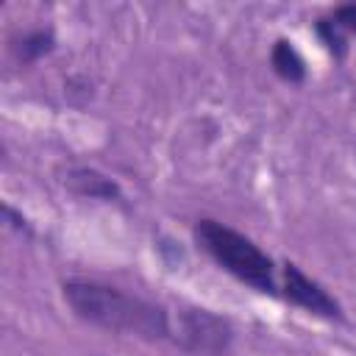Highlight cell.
<instances>
[{
    "label": "cell",
    "mask_w": 356,
    "mask_h": 356,
    "mask_svg": "<svg viewBox=\"0 0 356 356\" xmlns=\"http://www.w3.org/2000/svg\"><path fill=\"white\" fill-rule=\"evenodd\" d=\"M328 14L348 31L350 39L356 36V3H339V6H334Z\"/></svg>",
    "instance_id": "obj_9"
},
{
    "label": "cell",
    "mask_w": 356,
    "mask_h": 356,
    "mask_svg": "<svg viewBox=\"0 0 356 356\" xmlns=\"http://www.w3.org/2000/svg\"><path fill=\"white\" fill-rule=\"evenodd\" d=\"M64 303L72 314L95 328L139 337L147 342H172V320L164 306L122 292L120 286H108L100 281L70 278L61 284Z\"/></svg>",
    "instance_id": "obj_1"
},
{
    "label": "cell",
    "mask_w": 356,
    "mask_h": 356,
    "mask_svg": "<svg viewBox=\"0 0 356 356\" xmlns=\"http://www.w3.org/2000/svg\"><path fill=\"white\" fill-rule=\"evenodd\" d=\"M53 47H56V33H53V28H33V31H25L19 39H14L11 53H14V58H17L22 67H28V64H36L39 58L50 56Z\"/></svg>",
    "instance_id": "obj_7"
},
{
    "label": "cell",
    "mask_w": 356,
    "mask_h": 356,
    "mask_svg": "<svg viewBox=\"0 0 356 356\" xmlns=\"http://www.w3.org/2000/svg\"><path fill=\"white\" fill-rule=\"evenodd\" d=\"M278 295L286 303H292V306H298V309H303V312H309L314 317H323V320H342L345 317L339 300L320 281L306 275L295 261H284L281 264Z\"/></svg>",
    "instance_id": "obj_4"
},
{
    "label": "cell",
    "mask_w": 356,
    "mask_h": 356,
    "mask_svg": "<svg viewBox=\"0 0 356 356\" xmlns=\"http://www.w3.org/2000/svg\"><path fill=\"white\" fill-rule=\"evenodd\" d=\"M172 342L197 356H222L234 342V328L209 309H184L172 323Z\"/></svg>",
    "instance_id": "obj_3"
},
{
    "label": "cell",
    "mask_w": 356,
    "mask_h": 356,
    "mask_svg": "<svg viewBox=\"0 0 356 356\" xmlns=\"http://www.w3.org/2000/svg\"><path fill=\"white\" fill-rule=\"evenodd\" d=\"M270 67L284 83H303L309 75L300 50L289 39H275V44L270 47Z\"/></svg>",
    "instance_id": "obj_6"
},
{
    "label": "cell",
    "mask_w": 356,
    "mask_h": 356,
    "mask_svg": "<svg viewBox=\"0 0 356 356\" xmlns=\"http://www.w3.org/2000/svg\"><path fill=\"white\" fill-rule=\"evenodd\" d=\"M314 33H317V39H320V44L337 58V61H342L345 56H348V42H350V36H348V31L331 17V14H323V17H317V22H314Z\"/></svg>",
    "instance_id": "obj_8"
},
{
    "label": "cell",
    "mask_w": 356,
    "mask_h": 356,
    "mask_svg": "<svg viewBox=\"0 0 356 356\" xmlns=\"http://www.w3.org/2000/svg\"><path fill=\"white\" fill-rule=\"evenodd\" d=\"M3 214H6V220H11V228H17L19 234H31V225H28V220L22 217V214H17L8 203H3Z\"/></svg>",
    "instance_id": "obj_10"
},
{
    "label": "cell",
    "mask_w": 356,
    "mask_h": 356,
    "mask_svg": "<svg viewBox=\"0 0 356 356\" xmlns=\"http://www.w3.org/2000/svg\"><path fill=\"white\" fill-rule=\"evenodd\" d=\"M192 236L197 242V248L217 264L222 267L228 275H234L239 284H248L250 289L261 292V295H273L278 298V273H275V261L242 231L203 217L195 222Z\"/></svg>",
    "instance_id": "obj_2"
},
{
    "label": "cell",
    "mask_w": 356,
    "mask_h": 356,
    "mask_svg": "<svg viewBox=\"0 0 356 356\" xmlns=\"http://www.w3.org/2000/svg\"><path fill=\"white\" fill-rule=\"evenodd\" d=\"M61 181L78 197H89V200H120L122 197L117 181L108 178L106 172L95 170V167H83V164L67 167V172H64Z\"/></svg>",
    "instance_id": "obj_5"
}]
</instances>
